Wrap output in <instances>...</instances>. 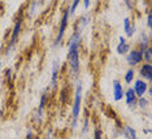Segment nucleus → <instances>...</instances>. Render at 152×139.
<instances>
[{
    "label": "nucleus",
    "mask_w": 152,
    "mask_h": 139,
    "mask_svg": "<svg viewBox=\"0 0 152 139\" xmlns=\"http://www.w3.org/2000/svg\"><path fill=\"white\" fill-rule=\"evenodd\" d=\"M148 83L146 81H143V79H137L135 83H134V92H135L137 98H142V96H144V94L147 92V89H148Z\"/></svg>",
    "instance_id": "6"
},
{
    "label": "nucleus",
    "mask_w": 152,
    "mask_h": 139,
    "mask_svg": "<svg viewBox=\"0 0 152 139\" xmlns=\"http://www.w3.org/2000/svg\"><path fill=\"white\" fill-rule=\"evenodd\" d=\"M143 59L146 60L147 64H151V59H152V48L148 47L146 51L143 52Z\"/></svg>",
    "instance_id": "18"
},
{
    "label": "nucleus",
    "mask_w": 152,
    "mask_h": 139,
    "mask_svg": "<svg viewBox=\"0 0 152 139\" xmlns=\"http://www.w3.org/2000/svg\"><path fill=\"white\" fill-rule=\"evenodd\" d=\"M79 46H81V33L77 30L72 34L69 39V51H68V64L73 77H77L79 69H81V62H79Z\"/></svg>",
    "instance_id": "1"
},
{
    "label": "nucleus",
    "mask_w": 152,
    "mask_h": 139,
    "mask_svg": "<svg viewBox=\"0 0 152 139\" xmlns=\"http://www.w3.org/2000/svg\"><path fill=\"white\" fill-rule=\"evenodd\" d=\"M112 89H113V99H115L116 102L122 100L125 91H124V87H122V85L120 83V81L115 79V81H113V85H112Z\"/></svg>",
    "instance_id": "7"
},
{
    "label": "nucleus",
    "mask_w": 152,
    "mask_h": 139,
    "mask_svg": "<svg viewBox=\"0 0 152 139\" xmlns=\"http://www.w3.org/2000/svg\"><path fill=\"white\" fill-rule=\"evenodd\" d=\"M83 5H85V8L87 9L88 7H90V0H85V1H83Z\"/></svg>",
    "instance_id": "25"
},
{
    "label": "nucleus",
    "mask_w": 152,
    "mask_h": 139,
    "mask_svg": "<svg viewBox=\"0 0 152 139\" xmlns=\"http://www.w3.org/2000/svg\"><path fill=\"white\" fill-rule=\"evenodd\" d=\"M116 50H117V53L118 55H125L130 51V46L126 43V40L124 37H120V43H118V46H117Z\"/></svg>",
    "instance_id": "13"
},
{
    "label": "nucleus",
    "mask_w": 152,
    "mask_h": 139,
    "mask_svg": "<svg viewBox=\"0 0 152 139\" xmlns=\"http://www.w3.org/2000/svg\"><path fill=\"white\" fill-rule=\"evenodd\" d=\"M134 77H135V72H134V69H129V70L126 72L125 74V82L126 83H131L133 82Z\"/></svg>",
    "instance_id": "17"
},
{
    "label": "nucleus",
    "mask_w": 152,
    "mask_h": 139,
    "mask_svg": "<svg viewBox=\"0 0 152 139\" xmlns=\"http://www.w3.org/2000/svg\"><path fill=\"white\" fill-rule=\"evenodd\" d=\"M58 72H60V64H58L57 60L53 61L52 64V77H51V85L55 89L57 85V78H58Z\"/></svg>",
    "instance_id": "11"
},
{
    "label": "nucleus",
    "mask_w": 152,
    "mask_h": 139,
    "mask_svg": "<svg viewBox=\"0 0 152 139\" xmlns=\"http://www.w3.org/2000/svg\"><path fill=\"white\" fill-rule=\"evenodd\" d=\"M126 5L129 7V8H133V7H131V3L129 1V0H126Z\"/></svg>",
    "instance_id": "27"
},
{
    "label": "nucleus",
    "mask_w": 152,
    "mask_h": 139,
    "mask_svg": "<svg viewBox=\"0 0 152 139\" xmlns=\"http://www.w3.org/2000/svg\"><path fill=\"white\" fill-rule=\"evenodd\" d=\"M22 21H23V16H22V13H20L18 18L16 20V23H15V26H13V30H12V34H11V39H9L8 48H7V55H8V52H11V50L15 48L16 42L18 40L20 31H21V26H22Z\"/></svg>",
    "instance_id": "3"
},
{
    "label": "nucleus",
    "mask_w": 152,
    "mask_h": 139,
    "mask_svg": "<svg viewBox=\"0 0 152 139\" xmlns=\"http://www.w3.org/2000/svg\"><path fill=\"white\" fill-rule=\"evenodd\" d=\"M68 21H69V8L65 9L64 12H63V17H61V20H60V27H58V33H57V37H56V39H55V43H53L55 47H57L58 44L61 43V40H63L64 34H65V30H66V27H68Z\"/></svg>",
    "instance_id": "4"
},
{
    "label": "nucleus",
    "mask_w": 152,
    "mask_h": 139,
    "mask_svg": "<svg viewBox=\"0 0 152 139\" xmlns=\"http://www.w3.org/2000/svg\"><path fill=\"white\" fill-rule=\"evenodd\" d=\"M148 47H150V38H148V35L143 31V33L140 34V42H139V48H138V50L143 53Z\"/></svg>",
    "instance_id": "14"
},
{
    "label": "nucleus",
    "mask_w": 152,
    "mask_h": 139,
    "mask_svg": "<svg viewBox=\"0 0 152 139\" xmlns=\"http://www.w3.org/2000/svg\"><path fill=\"white\" fill-rule=\"evenodd\" d=\"M78 4H79V0H74V1L72 3V5L69 7V17H72L74 15V10L78 7Z\"/></svg>",
    "instance_id": "19"
},
{
    "label": "nucleus",
    "mask_w": 152,
    "mask_h": 139,
    "mask_svg": "<svg viewBox=\"0 0 152 139\" xmlns=\"http://www.w3.org/2000/svg\"><path fill=\"white\" fill-rule=\"evenodd\" d=\"M87 129H88V117L86 116L85 117V121H83V134L87 131Z\"/></svg>",
    "instance_id": "23"
},
{
    "label": "nucleus",
    "mask_w": 152,
    "mask_h": 139,
    "mask_svg": "<svg viewBox=\"0 0 152 139\" xmlns=\"http://www.w3.org/2000/svg\"><path fill=\"white\" fill-rule=\"evenodd\" d=\"M148 103H150V100H148L147 98H144V96L139 98V102H138V104H139L140 108H146V107L148 105Z\"/></svg>",
    "instance_id": "20"
},
{
    "label": "nucleus",
    "mask_w": 152,
    "mask_h": 139,
    "mask_svg": "<svg viewBox=\"0 0 152 139\" xmlns=\"http://www.w3.org/2000/svg\"><path fill=\"white\" fill-rule=\"evenodd\" d=\"M139 74L146 79V81H151L152 79V65L151 64H143L139 69Z\"/></svg>",
    "instance_id": "10"
},
{
    "label": "nucleus",
    "mask_w": 152,
    "mask_h": 139,
    "mask_svg": "<svg viewBox=\"0 0 152 139\" xmlns=\"http://www.w3.org/2000/svg\"><path fill=\"white\" fill-rule=\"evenodd\" d=\"M94 139H103L102 130H99V129H95L94 130Z\"/></svg>",
    "instance_id": "21"
},
{
    "label": "nucleus",
    "mask_w": 152,
    "mask_h": 139,
    "mask_svg": "<svg viewBox=\"0 0 152 139\" xmlns=\"http://www.w3.org/2000/svg\"><path fill=\"white\" fill-rule=\"evenodd\" d=\"M124 98L126 99V104L129 107H135L137 103H138V98L135 95V92H134L133 87H129L125 91V94H124Z\"/></svg>",
    "instance_id": "8"
},
{
    "label": "nucleus",
    "mask_w": 152,
    "mask_h": 139,
    "mask_svg": "<svg viewBox=\"0 0 152 139\" xmlns=\"http://www.w3.org/2000/svg\"><path fill=\"white\" fill-rule=\"evenodd\" d=\"M81 102H82V83H77V89H75L74 94V104H73V109H72V117H73V124L72 127L75 129L78 125V119L81 114Z\"/></svg>",
    "instance_id": "2"
},
{
    "label": "nucleus",
    "mask_w": 152,
    "mask_h": 139,
    "mask_svg": "<svg viewBox=\"0 0 152 139\" xmlns=\"http://www.w3.org/2000/svg\"><path fill=\"white\" fill-rule=\"evenodd\" d=\"M147 26L150 27V29L152 27V15H151L150 10L147 12Z\"/></svg>",
    "instance_id": "22"
},
{
    "label": "nucleus",
    "mask_w": 152,
    "mask_h": 139,
    "mask_svg": "<svg viewBox=\"0 0 152 139\" xmlns=\"http://www.w3.org/2000/svg\"><path fill=\"white\" fill-rule=\"evenodd\" d=\"M124 31L126 33L127 37H133L135 34V25L134 23L131 25L129 17H125V20H124Z\"/></svg>",
    "instance_id": "12"
},
{
    "label": "nucleus",
    "mask_w": 152,
    "mask_h": 139,
    "mask_svg": "<svg viewBox=\"0 0 152 139\" xmlns=\"http://www.w3.org/2000/svg\"><path fill=\"white\" fill-rule=\"evenodd\" d=\"M126 61L130 67H135V65L140 64V62L143 61V53H142L138 48H135V50H130L127 52Z\"/></svg>",
    "instance_id": "5"
},
{
    "label": "nucleus",
    "mask_w": 152,
    "mask_h": 139,
    "mask_svg": "<svg viewBox=\"0 0 152 139\" xmlns=\"http://www.w3.org/2000/svg\"><path fill=\"white\" fill-rule=\"evenodd\" d=\"M65 91H66V90L65 89H63L61 90V103H65V99H66V95H65Z\"/></svg>",
    "instance_id": "24"
},
{
    "label": "nucleus",
    "mask_w": 152,
    "mask_h": 139,
    "mask_svg": "<svg viewBox=\"0 0 152 139\" xmlns=\"http://www.w3.org/2000/svg\"><path fill=\"white\" fill-rule=\"evenodd\" d=\"M0 69H1V59H0Z\"/></svg>",
    "instance_id": "28"
},
{
    "label": "nucleus",
    "mask_w": 152,
    "mask_h": 139,
    "mask_svg": "<svg viewBox=\"0 0 152 139\" xmlns=\"http://www.w3.org/2000/svg\"><path fill=\"white\" fill-rule=\"evenodd\" d=\"M26 139H33V133H31V131H29V133H27Z\"/></svg>",
    "instance_id": "26"
},
{
    "label": "nucleus",
    "mask_w": 152,
    "mask_h": 139,
    "mask_svg": "<svg viewBox=\"0 0 152 139\" xmlns=\"http://www.w3.org/2000/svg\"><path fill=\"white\" fill-rule=\"evenodd\" d=\"M0 117H1V110H0Z\"/></svg>",
    "instance_id": "29"
},
{
    "label": "nucleus",
    "mask_w": 152,
    "mask_h": 139,
    "mask_svg": "<svg viewBox=\"0 0 152 139\" xmlns=\"http://www.w3.org/2000/svg\"><path fill=\"white\" fill-rule=\"evenodd\" d=\"M46 100H47V94L43 92L42 96H40V102H39V107L37 109V113H35V119H37V122H42V119H43V109H44V104H46Z\"/></svg>",
    "instance_id": "9"
},
{
    "label": "nucleus",
    "mask_w": 152,
    "mask_h": 139,
    "mask_svg": "<svg viewBox=\"0 0 152 139\" xmlns=\"http://www.w3.org/2000/svg\"><path fill=\"white\" fill-rule=\"evenodd\" d=\"M88 22H90V16L88 15H83V16H81L79 17V20H78V23H77V26H78V33H81L82 30H83V27H86L88 25Z\"/></svg>",
    "instance_id": "15"
},
{
    "label": "nucleus",
    "mask_w": 152,
    "mask_h": 139,
    "mask_svg": "<svg viewBox=\"0 0 152 139\" xmlns=\"http://www.w3.org/2000/svg\"><path fill=\"white\" fill-rule=\"evenodd\" d=\"M124 134L126 135L127 139H138L135 129H134V127H131V126H129V125L124 126Z\"/></svg>",
    "instance_id": "16"
}]
</instances>
